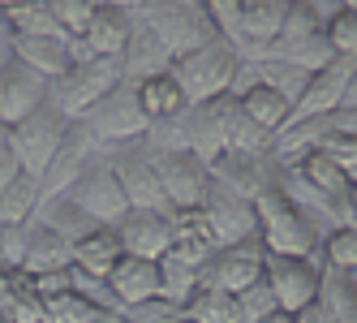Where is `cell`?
Segmentation results:
<instances>
[{
	"label": "cell",
	"mask_w": 357,
	"mask_h": 323,
	"mask_svg": "<svg viewBox=\"0 0 357 323\" xmlns=\"http://www.w3.org/2000/svg\"><path fill=\"white\" fill-rule=\"evenodd\" d=\"M254 216H259V241L267 255H293V259H319L323 237L319 220L305 216L284 186H271L254 198Z\"/></svg>",
	"instance_id": "6da1fadb"
},
{
	"label": "cell",
	"mask_w": 357,
	"mask_h": 323,
	"mask_svg": "<svg viewBox=\"0 0 357 323\" xmlns=\"http://www.w3.org/2000/svg\"><path fill=\"white\" fill-rule=\"evenodd\" d=\"M134 17L168 47L172 61L194 52V47H207V43L224 39L215 31V22L207 17V9H202V0H142Z\"/></svg>",
	"instance_id": "7a4b0ae2"
},
{
	"label": "cell",
	"mask_w": 357,
	"mask_h": 323,
	"mask_svg": "<svg viewBox=\"0 0 357 323\" xmlns=\"http://www.w3.org/2000/svg\"><path fill=\"white\" fill-rule=\"evenodd\" d=\"M125 82L121 61L108 57H78L56 82H47V104H52L65 121H82L112 87Z\"/></svg>",
	"instance_id": "3957f363"
},
{
	"label": "cell",
	"mask_w": 357,
	"mask_h": 323,
	"mask_svg": "<svg viewBox=\"0 0 357 323\" xmlns=\"http://www.w3.org/2000/svg\"><path fill=\"white\" fill-rule=\"evenodd\" d=\"M237 69H241L237 47L228 43V39H215V43H207V47H194V52L176 57V61H172V78L181 82L190 108H194V104H207V99L233 91Z\"/></svg>",
	"instance_id": "277c9868"
},
{
	"label": "cell",
	"mask_w": 357,
	"mask_h": 323,
	"mask_svg": "<svg viewBox=\"0 0 357 323\" xmlns=\"http://www.w3.org/2000/svg\"><path fill=\"white\" fill-rule=\"evenodd\" d=\"M82 126L95 134L99 151H112V147H134V142H142L146 130H151V117L138 104V87L134 82H121V87H112L82 117Z\"/></svg>",
	"instance_id": "5b68a950"
},
{
	"label": "cell",
	"mask_w": 357,
	"mask_h": 323,
	"mask_svg": "<svg viewBox=\"0 0 357 323\" xmlns=\"http://www.w3.org/2000/svg\"><path fill=\"white\" fill-rule=\"evenodd\" d=\"M61 198H69L78 211H86L95 225H104V229H116L125 216H130V203H125V190L116 181V172L108 164V156L99 151L82 172H78V181H73Z\"/></svg>",
	"instance_id": "8992f818"
},
{
	"label": "cell",
	"mask_w": 357,
	"mask_h": 323,
	"mask_svg": "<svg viewBox=\"0 0 357 323\" xmlns=\"http://www.w3.org/2000/svg\"><path fill=\"white\" fill-rule=\"evenodd\" d=\"M142 151H146V147H142ZM146 156H151V164H155L160 190H164L172 211L202 207V198H207V190H211L207 160H198L194 151H146Z\"/></svg>",
	"instance_id": "52a82bcc"
},
{
	"label": "cell",
	"mask_w": 357,
	"mask_h": 323,
	"mask_svg": "<svg viewBox=\"0 0 357 323\" xmlns=\"http://www.w3.org/2000/svg\"><path fill=\"white\" fill-rule=\"evenodd\" d=\"M65 130H69V121H65L52 104H43V108L31 112L26 121L9 126V130H5V142H9V151L22 160V168L35 172V177H43V168L52 164V156H56Z\"/></svg>",
	"instance_id": "ba28073f"
},
{
	"label": "cell",
	"mask_w": 357,
	"mask_h": 323,
	"mask_svg": "<svg viewBox=\"0 0 357 323\" xmlns=\"http://www.w3.org/2000/svg\"><path fill=\"white\" fill-rule=\"evenodd\" d=\"M241 121V99L228 91V95H215L207 104H194L185 112V130H190V151L198 160H220L228 151V142H233V126Z\"/></svg>",
	"instance_id": "9c48e42d"
},
{
	"label": "cell",
	"mask_w": 357,
	"mask_h": 323,
	"mask_svg": "<svg viewBox=\"0 0 357 323\" xmlns=\"http://www.w3.org/2000/svg\"><path fill=\"white\" fill-rule=\"evenodd\" d=\"M263 280L275 293V306L289 310V315H297V310H305L319 297L323 263L319 259H293V255H267Z\"/></svg>",
	"instance_id": "30bf717a"
},
{
	"label": "cell",
	"mask_w": 357,
	"mask_h": 323,
	"mask_svg": "<svg viewBox=\"0 0 357 323\" xmlns=\"http://www.w3.org/2000/svg\"><path fill=\"white\" fill-rule=\"evenodd\" d=\"M116 181L125 190V203H130L134 211H172L168 198L160 190V177H155V164H151V156L142 151V142L134 147H112V151H104Z\"/></svg>",
	"instance_id": "8fae6325"
},
{
	"label": "cell",
	"mask_w": 357,
	"mask_h": 323,
	"mask_svg": "<svg viewBox=\"0 0 357 323\" xmlns=\"http://www.w3.org/2000/svg\"><path fill=\"white\" fill-rule=\"evenodd\" d=\"M202 216H207V225L215 233L220 246H241V241H259V216H254V203L241 194H233L228 186H220L211 177V190L202 198Z\"/></svg>",
	"instance_id": "7c38bea8"
},
{
	"label": "cell",
	"mask_w": 357,
	"mask_h": 323,
	"mask_svg": "<svg viewBox=\"0 0 357 323\" xmlns=\"http://www.w3.org/2000/svg\"><path fill=\"white\" fill-rule=\"evenodd\" d=\"M263 267H267V250L263 241H241V246H220V250L207 259L202 267V285L224 289V293H245L263 280Z\"/></svg>",
	"instance_id": "4fadbf2b"
},
{
	"label": "cell",
	"mask_w": 357,
	"mask_h": 323,
	"mask_svg": "<svg viewBox=\"0 0 357 323\" xmlns=\"http://www.w3.org/2000/svg\"><path fill=\"white\" fill-rule=\"evenodd\" d=\"M353 73H357V57H331L319 73H310V82H305L297 108H293V121H310V117L340 112ZM293 121H289V126H293Z\"/></svg>",
	"instance_id": "5bb4252c"
},
{
	"label": "cell",
	"mask_w": 357,
	"mask_h": 323,
	"mask_svg": "<svg viewBox=\"0 0 357 323\" xmlns=\"http://www.w3.org/2000/svg\"><path fill=\"white\" fill-rule=\"evenodd\" d=\"M95 156H99L95 134L82 126V121H69V130H65V138H61V147H56L52 164H47L43 177H39V186H43V203H47V198H61L73 181H78V172H82Z\"/></svg>",
	"instance_id": "9a60e30c"
},
{
	"label": "cell",
	"mask_w": 357,
	"mask_h": 323,
	"mask_svg": "<svg viewBox=\"0 0 357 323\" xmlns=\"http://www.w3.org/2000/svg\"><path fill=\"white\" fill-rule=\"evenodd\" d=\"M47 104V78L31 65H22L17 57L0 69V126H17V121H26L31 112H39Z\"/></svg>",
	"instance_id": "2e32d148"
},
{
	"label": "cell",
	"mask_w": 357,
	"mask_h": 323,
	"mask_svg": "<svg viewBox=\"0 0 357 323\" xmlns=\"http://www.w3.org/2000/svg\"><path fill=\"white\" fill-rule=\"evenodd\" d=\"M211 177L220 186H228L241 198H259L263 190L280 186V164L275 156H245V151H224L220 160H211Z\"/></svg>",
	"instance_id": "e0dca14e"
},
{
	"label": "cell",
	"mask_w": 357,
	"mask_h": 323,
	"mask_svg": "<svg viewBox=\"0 0 357 323\" xmlns=\"http://www.w3.org/2000/svg\"><path fill=\"white\" fill-rule=\"evenodd\" d=\"M116 237H121L125 255L160 263L172 246V211H134L130 207V216L116 225Z\"/></svg>",
	"instance_id": "ac0fdd59"
},
{
	"label": "cell",
	"mask_w": 357,
	"mask_h": 323,
	"mask_svg": "<svg viewBox=\"0 0 357 323\" xmlns=\"http://www.w3.org/2000/svg\"><path fill=\"white\" fill-rule=\"evenodd\" d=\"M220 250V241L207 225V216H202L198 207L190 211H172V246H168V255L164 259H176V263H185V267H207V259Z\"/></svg>",
	"instance_id": "d6986e66"
},
{
	"label": "cell",
	"mask_w": 357,
	"mask_h": 323,
	"mask_svg": "<svg viewBox=\"0 0 357 323\" xmlns=\"http://www.w3.org/2000/svg\"><path fill=\"white\" fill-rule=\"evenodd\" d=\"M13 57L31 65L39 78L56 82L73 65V39L69 35H13Z\"/></svg>",
	"instance_id": "ffe728a7"
},
{
	"label": "cell",
	"mask_w": 357,
	"mask_h": 323,
	"mask_svg": "<svg viewBox=\"0 0 357 323\" xmlns=\"http://www.w3.org/2000/svg\"><path fill=\"white\" fill-rule=\"evenodd\" d=\"M108 289L121 302V310L142 306V302H151V297H160V263L121 255V263L108 271Z\"/></svg>",
	"instance_id": "44dd1931"
},
{
	"label": "cell",
	"mask_w": 357,
	"mask_h": 323,
	"mask_svg": "<svg viewBox=\"0 0 357 323\" xmlns=\"http://www.w3.org/2000/svg\"><path fill=\"white\" fill-rule=\"evenodd\" d=\"M130 35H134V13L130 9H112V5H99V13L91 17V27L78 35L82 47L91 57H108V61H121L125 47H130Z\"/></svg>",
	"instance_id": "7402d4cb"
},
{
	"label": "cell",
	"mask_w": 357,
	"mask_h": 323,
	"mask_svg": "<svg viewBox=\"0 0 357 323\" xmlns=\"http://www.w3.org/2000/svg\"><path fill=\"white\" fill-rule=\"evenodd\" d=\"M233 95L241 99V112H245L259 130H267L271 138L289 130V121H293V104H289V99L280 95V91H271L267 82H245V87H237Z\"/></svg>",
	"instance_id": "603a6c76"
},
{
	"label": "cell",
	"mask_w": 357,
	"mask_h": 323,
	"mask_svg": "<svg viewBox=\"0 0 357 323\" xmlns=\"http://www.w3.org/2000/svg\"><path fill=\"white\" fill-rule=\"evenodd\" d=\"M121 69H125V82H142V78H155V73L172 69V52L142 27L138 17H134L130 47H125V57H121Z\"/></svg>",
	"instance_id": "cb8c5ba5"
},
{
	"label": "cell",
	"mask_w": 357,
	"mask_h": 323,
	"mask_svg": "<svg viewBox=\"0 0 357 323\" xmlns=\"http://www.w3.org/2000/svg\"><path fill=\"white\" fill-rule=\"evenodd\" d=\"M69 267H73V246L56 229H47L43 220H31V241H26L22 271L26 276H47V271H69Z\"/></svg>",
	"instance_id": "d4e9b609"
},
{
	"label": "cell",
	"mask_w": 357,
	"mask_h": 323,
	"mask_svg": "<svg viewBox=\"0 0 357 323\" xmlns=\"http://www.w3.org/2000/svg\"><path fill=\"white\" fill-rule=\"evenodd\" d=\"M121 237L116 229H91L82 241H73V267L82 276H95V280H108V271L121 263Z\"/></svg>",
	"instance_id": "484cf974"
},
{
	"label": "cell",
	"mask_w": 357,
	"mask_h": 323,
	"mask_svg": "<svg viewBox=\"0 0 357 323\" xmlns=\"http://www.w3.org/2000/svg\"><path fill=\"white\" fill-rule=\"evenodd\" d=\"M134 87H138V104H142V112L151 121H172V117H185L190 112V99H185L181 82L172 78V69L155 73V78H142Z\"/></svg>",
	"instance_id": "4316f807"
},
{
	"label": "cell",
	"mask_w": 357,
	"mask_h": 323,
	"mask_svg": "<svg viewBox=\"0 0 357 323\" xmlns=\"http://www.w3.org/2000/svg\"><path fill=\"white\" fill-rule=\"evenodd\" d=\"M314 302L323 306L327 323H357V280H353V271L323 263V285H319Z\"/></svg>",
	"instance_id": "83f0119b"
},
{
	"label": "cell",
	"mask_w": 357,
	"mask_h": 323,
	"mask_svg": "<svg viewBox=\"0 0 357 323\" xmlns=\"http://www.w3.org/2000/svg\"><path fill=\"white\" fill-rule=\"evenodd\" d=\"M323 22H327V9L319 5V0H289V13H284V27H280V39L271 43V52H284V47H297L305 39H319L323 35ZM263 57V61H267Z\"/></svg>",
	"instance_id": "f1b7e54d"
},
{
	"label": "cell",
	"mask_w": 357,
	"mask_h": 323,
	"mask_svg": "<svg viewBox=\"0 0 357 323\" xmlns=\"http://www.w3.org/2000/svg\"><path fill=\"white\" fill-rule=\"evenodd\" d=\"M43 207V186L35 172H22V177L0 190V225H31Z\"/></svg>",
	"instance_id": "f546056e"
},
{
	"label": "cell",
	"mask_w": 357,
	"mask_h": 323,
	"mask_svg": "<svg viewBox=\"0 0 357 323\" xmlns=\"http://www.w3.org/2000/svg\"><path fill=\"white\" fill-rule=\"evenodd\" d=\"M185 323H237V297L211 289V285H198V293L181 306Z\"/></svg>",
	"instance_id": "4dcf8cb0"
},
{
	"label": "cell",
	"mask_w": 357,
	"mask_h": 323,
	"mask_svg": "<svg viewBox=\"0 0 357 323\" xmlns=\"http://www.w3.org/2000/svg\"><path fill=\"white\" fill-rule=\"evenodd\" d=\"M35 220H43L47 229H56V233H61L69 246H73V241H82L91 229H104V225H95V220H91L86 211H78V207H73L69 198H47V203L39 207V216H35Z\"/></svg>",
	"instance_id": "1f68e13d"
},
{
	"label": "cell",
	"mask_w": 357,
	"mask_h": 323,
	"mask_svg": "<svg viewBox=\"0 0 357 323\" xmlns=\"http://www.w3.org/2000/svg\"><path fill=\"white\" fill-rule=\"evenodd\" d=\"M104 315H112V310L95 306L91 297L78 293V289H69L61 297H47V323H99Z\"/></svg>",
	"instance_id": "d6a6232c"
},
{
	"label": "cell",
	"mask_w": 357,
	"mask_h": 323,
	"mask_svg": "<svg viewBox=\"0 0 357 323\" xmlns=\"http://www.w3.org/2000/svg\"><path fill=\"white\" fill-rule=\"evenodd\" d=\"M198 285H202V271L198 267H185V263H176V259H160V297L185 306L190 297L198 293Z\"/></svg>",
	"instance_id": "836d02e7"
},
{
	"label": "cell",
	"mask_w": 357,
	"mask_h": 323,
	"mask_svg": "<svg viewBox=\"0 0 357 323\" xmlns=\"http://www.w3.org/2000/svg\"><path fill=\"white\" fill-rule=\"evenodd\" d=\"M323 39L336 57H357V9H349V5L331 9L323 22Z\"/></svg>",
	"instance_id": "e575fe53"
},
{
	"label": "cell",
	"mask_w": 357,
	"mask_h": 323,
	"mask_svg": "<svg viewBox=\"0 0 357 323\" xmlns=\"http://www.w3.org/2000/svg\"><path fill=\"white\" fill-rule=\"evenodd\" d=\"M43 5H47V13L56 17V27L69 39H78L91 27V17L99 13V0H43Z\"/></svg>",
	"instance_id": "d590c367"
},
{
	"label": "cell",
	"mask_w": 357,
	"mask_h": 323,
	"mask_svg": "<svg viewBox=\"0 0 357 323\" xmlns=\"http://www.w3.org/2000/svg\"><path fill=\"white\" fill-rule=\"evenodd\" d=\"M5 17H9V31H13V35H65V31L56 27V17L47 13V5H43V0H31V5H17V9H9Z\"/></svg>",
	"instance_id": "8d00e7d4"
},
{
	"label": "cell",
	"mask_w": 357,
	"mask_h": 323,
	"mask_svg": "<svg viewBox=\"0 0 357 323\" xmlns=\"http://www.w3.org/2000/svg\"><path fill=\"white\" fill-rule=\"evenodd\" d=\"M323 259H327L331 267L353 271V276H357V229H353V225L327 229V237H323Z\"/></svg>",
	"instance_id": "74e56055"
},
{
	"label": "cell",
	"mask_w": 357,
	"mask_h": 323,
	"mask_svg": "<svg viewBox=\"0 0 357 323\" xmlns=\"http://www.w3.org/2000/svg\"><path fill=\"white\" fill-rule=\"evenodd\" d=\"M271 310H280V306H275V293L267 289V280L237 293V323H263Z\"/></svg>",
	"instance_id": "f35d334b"
},
{
	"label": "cell",
	"mask_w": 357,
	"mask_h": 323,
	"mask_svg": "<svg viewBox=\"0 0 357 323\" xmlns=\"http://www.w3.org/2000/svg\"><path fill=\"white\" fill-rule=\"evenodd\" d=\"M26 241L31 225H0V259L9 271H22V263H26Z\"/></svg>",
	"instance_id": "ab89813d"
},
{
	"label": "cell",
	"mask_w": 357,
	"mask_h": 323,
	"mask_svg": "<svg viewBox=\"0 0 357 323\" xmlns=\"http://www.w3.org/2000/svg\"><path fill=\"white\" fill-rule=\"evenodd\" d=\"M130 323H181L185 315H181V306L176 302H168V297H151V302H142V306H130V310H121Z\"/></svg>",
	"instance_id": "60d3db41"
},
{
	"label": "cell",
	"mask_w": 357,
	"mask_h": 323,
	"mask_svg": "<svg viewBox=\"0 0 357 323\" xmlns=\"http://www.w3.org/2000/svg\"><path fill=\"white\" fill-rule=\"evenodd\" d=\"M202 9H207V17L215 22V31L233 43L237 35V13H241V0H202Z\"/></svg>",
	"instance_id": "b9f144b4"
},
{
	"label": "cell",
	"mask_w": 357,
	"mask_h": 323,
	"mask_svg": "<svg viewBox=\"0 0 357 323\" xmlns=\"http://www.w3.org/2000/svg\"><path fill=\"white\" fill-rule=\"evenodd\" d=\"M22 172H26V168H22V160L9 151V142H0V190H9Z\"/></svg>",
	"instance_id": "7bdbcfd3"
},
{
	"label": "cell",
	"mask_w": 357,
	"mask_h": 323,
	"mask_svg": "<svg viewBox=\"0 0 357 323\" xmlns=\"http://www.w3.org/2000/svg\"><path fill=\"white\" fill-rule=\"evenodd\" d=\"M13 61V31H9V17L5 9H0V69H5Z\"/></svg>",
	"instance_id": "ee69618b"
},
{
	"label": "cell",
	"mask_w": 357,
	"mask_h": 323,
	"mask_svg": "<svg viewBox=\"0 0 357 323\" xmlns=\"http://www.w3.org/2000/svg\"><path fill=\"white\" fill-rule=\"evenodd\" d=\"M344 108H357V73H353V82H349V91H344Z\"/></svg>",
	"instance_id": "f6af8a7d"
},
{
	"label": "cell",
	"mask_w": 357,
	"mask_h": 323,
	"mask_svg": "<svg viewBox=\"0 0 357 323\" xmlns=\"http://www.w3.org/2000/svg\"><path fill=\"white\" fill-rule=\"evenodd\" d=\"M263 323H297V319H293V315H289V310H271V315H267V319H263Z\"/></svg>",
	"instance_id": "bcb514c9"
},
{
	"label": "cell",
	"mask_w": 357,
	"mask_h": 323,
	"mask_svg": "<svg viewBox=\"0 0 357 323\" xmlns=\"http://www.w3.org/2000/svg\"><path fill=\"white\" fill-rule=\"evenodd\" d=\"M17 5H31V0H0V9H5V13H9V9H17Z\"/></svg>",
	"instance_id": "7dc6e473"
},
{
	"label": "cell",
	"mask_w": 357,
	"mask_h": 323,
	"mask_svg": "<svg viewBox=\"0 0 357 323\" xmlns=\"http://www.w3.org/2000/svg\"><path fill=\"white\" fill-rule=\"evenodd\" d=\"M99 323H130V319H125V315H104Z\"/></svg>",
	"instance_id": "c3c4849f"
},
{
	"label": "cell",
	"mask_w": 357,
	"mask_h": 323,
	"mask_svg": "<svg viewBox=\"0 0 357 323\" xmlns=\"http://www.w3.org/2000/svg\"><path fill=\"white\" fill-rule=\"evenodd\" d=\"M353 229H357V190H353Z\"/></svg>",
	"instance_id": "681fc988"
},
{
	"label": "cell",
	"mask_w": 357,
	"mask_h": 323,
	"mask_svg": "<svg viewBox=\"0 0 357 323\" xmlns=\"http://www.w3.org/2000/svg\"><path fill=\"white\" fill-rule=\"evenodd\" d=\"M0 142H5V126H0Z\"/></svg>",
	"instance_id": "f907efd6"
},
{
	"label": "cell",
	"mask_w": 357,
	"mask_h": 323,
	"mask_svg": "<svg viewBox=\"0 0 357 323\" xmlns=\"http://www.w3.org/2000/svg\"><path fill=\"white\" fill-rule=\"evenodd\" d=\"M0 271H9V267H5V259H0Z\"/></svg>",
	"instance_id": "816d5d0a"
},
{
	"label": "cell",
	"mask_w": 357,
	"mask_h": 323,
	"mask_svg": "<svg viewBox=\"0 0 357 323\" xmlns=\"http://www.w3.org/2000/svg\"><path fill=\"white\" fill-rule=\"evenodd\" d=\"M0 323H9V319H5V315H0Z\"/></svg>",
	"instance_id": "f5cc1de1"
},
{
	"label": "cell",
	"mask_w": 357,
	"mask_h": 323,
	"mask_svg": "<svg viewBox=\"0 0 357 323\" xmlns=\"http://www.w3.org/2000/svg\"><path fill=\"white\" fill-rule=\"evenodd\" d=\"M353 9H357V5H353Z\"/></svg>",
	"instance_id": "db71d44e"
},
{
	"label": "cell",
	"mask_w": 357,
	"mask_h": 323,
	"mask_svg": "<svg viewBox=\"0 0 357 323\" xmlns=\"http://www.w3.org/2000/svg\"><path fill=\"white\" fill-rule=\"evenodd\" d=\"M181 323H185V319H181Z\"/></svg>",
	"instance_id": "11a10c76"
}]
</instances>
